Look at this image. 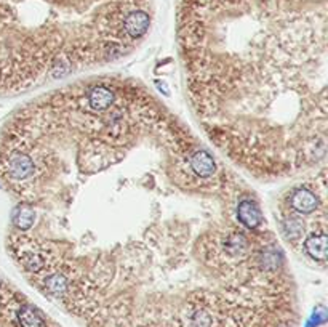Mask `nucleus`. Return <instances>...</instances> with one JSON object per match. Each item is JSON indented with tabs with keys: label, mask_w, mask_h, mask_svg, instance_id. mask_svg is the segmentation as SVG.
Listing matches in <instances>:
<instances>
[{
	"label": "nucleus",
	"mask_w": 328,
	"mask_h": 327,
	"mask_svg": "<svg viewBox=\"0 0 328 327\" xmlns=\"http://www.w3.org/2000/svg\"><path fill=\"white\" fill-rule=\"evenodd\" d=\"M176 57L191 125L255 184L325 165L328 0H180Z\"/></svg>",
	"instance_id": "f03ea898"
},
{
	"label": "nucleus",
	"mask_w": 328,
	"mask_h": 327,
	"mask_svg": "<svg viewBox=\"0 0 328 327\" xmlns=\"http://www.w3.org/2000/svg\"><path fill=\"white\" fill-rule=\"evenodd\" d=\"M5 250L82 327H296L292 258L256 186L151 87L101 72L0 128Z\"/></svg>",
	"instance_id": "f257e3e1"
},
{
	"label": "nucleus",
	"mask_w": 328,
	"mask_h": 327,
	"mask_svg": "<svg viewBox=\"0 0 328 327\" xmlns=\"http://www.w3.org/2000/svg\"><path fill=\"white\" fill-rule=\"evenodd\" d=\"M267 209L270 223L290 258L315 271L326 269V165L290 180Z\"/></svg>",
	"instance_id": "7ed1b4c3"
}]
</instances>
